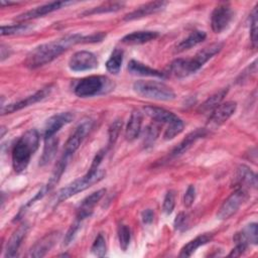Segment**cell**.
<instances>
[{"mask_svg": "<svg viewBox=\"0 0 258 258\" xmlns=\"http://www.w3.org/2000/svg\"><path fill=\"white\" fill-rule=\"evenodd\" d=\"M106 36L104 32H98L91 35H82L79 33L70 34L63 36L61 38L40 44L33 48L25 59V64L29 69H36L42 67L54 58H56L59 54L66 51L70 46H73L78 43H92L103 40Z\"/></svg>", "mask_w": 258, "mask_h": 258, "instance_id": "6da1fadb", "label": "cell"}, {"mask_svg": "<svg viewBox=\"0 0 258 258\" xmlns=\"http://www.w3.org/2000/svg\"><path fill=\"white\" fill-rule=\"evenodd\" d=\"M223 47L221 42L212 43L200 51L191 58H177L168 67V74L175 78H185L199 71L209 59L217 54Z\"/></svg>", "mask_w": 258, "mask_h": 258, "instance_id": "7a4b0ae2", "label": "cell"}, {"mask_svg": "<svg viewBox=\"0 0 258 258\" xmlns=\"http://www.w3.org/2000/svg\"><path fill=\"white\" fill-rule=\"evenodd\" d=\"M39 145V134L35 129L26 131L15 143L12 149V165L17 173L24 171L31 156Z\"/></svg>", "mask_w": 258, "mask_h": 258, "instance_id": "3957f363", "label": "cell"}, {"mask_svg": "<svg viewBox=\"0 0 258 258\" xmlns=\"http://www.w3.org/2000/svg\"><path fill=\"white\" fill-rule=\"evenodd\" d=\"M133 90L143 98L157 101H171L175 98L174 92L168 86L156 81H137L133 84Z\"/></svg>", "mask_w": 258, "mask_h": 258, "instance_id": "277c9868", "label": "cell"}, {"mask_svg": "<svg viewBox=\"0 0 258 258\" xmlns=\"http://www.w3.org/2000/svg\"><path fill=\"white\" fill-rule=\"evenodd\" d=\"M104 175H105V171L100 168L95 172H87L82 177L74 180L68 186L61 188L55 196L56 203H61L68 200L69 198L75 196L76 194L89 188L96 182H99L104 177Z\"/></svg>", "mask_w": 258, "mask_h": 258, "instance_id": "5b68a950", "label": "cell"}, {"mask_svg": "<svg viewBox=\"0 0 258 258\" xmlns=\"http://www.w3.org/2000/svg\"><path fill=\"white\" fill-rule=\"evenodd\" d=\"M106 89H110L109 79L103 76H90L79 80L74 87V92L78 97L88 98L105 93Z\"/></svg>", "mask_w": 258, "mask_h": 258, "instance_id": "8992f818", "label": "cell"}, {"mask_svg": "<svg viewBox=\"0 0 258 258\" xmlns=\"http://www.w3.org/2000/svg\"><path fill=\"white\" fill-rule=\"evenodd\" d=\"M247 198L246 190L244 188H237L228 199L223 203L221 208L217 213V218L219 220H227L232 217L245 202Z\"/></svg>", "mask_w": 258, "mask_h": 258, "instance_id": "52a82bcc", "label": "cell"}, {"mask_svg": "<svg viewBox=\"0 0 258 258\" xmlns=\"http://www.w3.org/2000/svg\"><path fill=\"white\" fill-rule=\"evenodd\" d=\"M92 125H93V122L89 119L84 120L82 123H80L78 125V127L76 128L74 133L69 137V139L67 140V142L64 144V148H63V152H62L63 155L71 158V156L80 147L81 143L83 142V140L85 139L87 134L90 132Z\"/></svg>", "mask_w": 258, "mask_h": 258, "instance_id": "ba28073f", "label": "cell"}, {"mask_svg": "<svg viewBox=\"0 0 258 258\" xmlns=\"http://www.w3.org/2000/svg\"><path fill=\"white\" fill-rule=\"evenodd\" d=\"M233 10L229 4L223 3L218 5L211 14V26L214 32L221 33L224 31L233 19Z\"/></svg>", "mask_w": 258, "mask_h": 258, "instance_id": "9c48e42d", "label": "cell"}, {"mask_svg": "<svg viewBox=\"0 0 258 258\" xmlns=\"http://www.w3.org/2000/svg\"><path fill=\"white\" fill-rule=\"evenodd\" d=\"M98 67L97 56L88 50H80L75 52L70 60L69 68L73 72H85L91 71Z\"/></svg>", "mask_w": 258, "mask_h": 258, "instance_id": "30bf717a", "label": "cell"}, {"mask_svg": "<svg viewBox=\"0 0 258 258\" xmlns=\"http://www.w3.org/2000/svg\"><path fill=\"white\" fill-rule=\"evenodd\" d=\"M70 4H73V2H71V1H55V2L46 3L44 5L38 6L36 8H33L31 10H28L26 12H23V13L19 14L16 17V19L20 20V21H26V20L38 18V17L44 16V15L50 13V12L58 10L62 7H66L67 5H70Z\"/></svg>", "mask_w": 258, "mask_h": 258, "instance_id": "8fae6325", "label": "cell"}, {"mask_svg": "<svg viewBox=\"0 0 258 258\" xmlns=\"http://www.w3.org/2000/svg\"><path fill=\"white\" fill-rule=\"evenodd\" d=\"M50 91H51V87L50 86L49 87H45V88L37 91L33 95L25 98L24 100H21V101H18V102L6 105L5 107L1 108V114L2 115L10 114V113H13L15 111L21 110V109H23L25 107H28L30 105H33V104L43 100L50 93Z\"/></svg>", "mask_w": 258, "mask_h": 258, "instance_id": "7c38bea8", "label": "cell"}, {"mask_svg": "<svg viewBox=\"0 0 258 258\" xmlns=\"http://www.w3.org/2000/svg\"><path fill=\"white\" fill-rule=\"evenodd\" d=\"M73 119H74V115L71 112L58 113L48 118L44 125V130H43L44 139L53 137L61 127L71 123Z\"/></svg>", "mask_w": 258, "mask_h": 258, "instance_id": "4fadbf2b", "label": "cell"}, {"mask_svg": "<svg viewBox=\"0 0 258 258\" xmlns=\"http://www.w3.org/2000/svg\"><path fill=\"white\" fill-rule=\"evenodd\" d=\"M237 104L233 101H228L226 103L220 104L212 113L209 119L210 127H219L224 124L236 111Z\"/></svg>", "mask_w": 258, "mask_h": 258, "instance_id": "5bb4252c", "label": "cell"}, {"mask_svg": "<svg viewBox=\"0 0 258 258\" xmlns=\"http://www.w3.org/2000/svg\"><path fill=\"white\" fill-rule=\"evenodd\" d=\"M59 237V234L57 232H52L49 234H46L44 237H42L40 240H38L29 250L28 256L33 258H39L46 255L47 252L50 251V249L54 246V244L57 242Z\"/></svg>", "mask_w": 258, "mask_h": 258, "instance_id": "9a60e30c", "label": "cell"}, {"mask_svg": "<svg viewBox=\"0 0 258 258\" xmlns=\"http://www.w3.org/2000/svg\"><path fill=\"white\" fill-rule=\"evenodd\" d=\"M105 192H106V189L102 188V189L94 191L90 196L86 197L82 201V203H81V205H80V207L78 209L77 217L76 218H78V219H80L82 221H84L85 219L89 218L92 215L95 206L102 199V197L105 195Z\"/></svg>", "mask_w": 258, "mask_h": 258, "instance_id": "2e32d148", "label": "cell"}, {"mask_svg": "<svg viewBox=\"0 0 258 258\" xmlns=\"http://www.w3.org/2000/svg\"><path fill=\"white\" fill-rule=\"evenodd\" d=\"M29 230V226L27 224H22L21 226L18 227V229L12 234V236L10 237V239L7 242L6 245V249H5V254L4 256L6 258H10V257H15L17 255L18 249L23 241V239L25 238L27 232Z\"/></svg>", "mask_w": 258, "mask_h": 258, "instance_id": "e0dca14e", "label": "cell"}, {"mask_svg": "<svg viewBox=\"0 0 258 258\" xmlns=\"http://www.w3.org/2000/svg\"><path fill=\"white\" fill-rule=\"evenodd\" d=\"M165 5H166V2H164V1L148 2L144 5H141L134 11L126 14L124 17V20L131 21V20H135V19H139V18L148 16V15H151V14L156 13V12L160 11L161 9H163Z\"/></svg>", "mask_w": 258, "mask_h": 258, "instance_id": "ac0fdd59", "label": "cell"}, {"mask_svg": "<svg viewBox=\"0 0 258 258\" xmlns=\"http://www.w3.org/2000/svg\"><path fill=\"white\" fill-rule=\"evenodd\" d=\"M207 135V129L205 128H199V129H196L195 131L190 132L189 134H187L185 136V138H183L180 143L172 150L171 152V156H178V155H181L182 153H184L185 151H187L191 145L197 141L199 140L200 138H203Z\"/></svg>", "mask_w": 258, "mask_h": 258, "instance_id": "d6986e66", "label": "cell"}, {"mask_svg": "<svg viewBox=\"0 0 258 258\" xmlns=\"http://www.w3.org/2000/svg\"><path fill=\"white\" fill-rule=\"evenodd\" d=\"M145 114L150 117L154 122L161 123V124H169L173 120L177 118L175 114L170 111H167L163 108L154 107V106H146L144 107Z\"/></svg>", "mask_w": 258, "mask_h": 258, "instance_id": "ffe728a7", "label": "cell"}, {"mask_svg": "<svg viewBox=\"0 0 258 258\" xmlns=\"http://www.w3.org/2000/svg\"><path fill=\"white\" fill-rule=\"evenodd\" d=\"M142 125V113L139 110H133L125 129V137L128 141L135 140L140 131Z\"/></svg>", "mask_w": 258, "mask_h": 258, "instance_id": "44dd1931", "label": "cell"}, {"mask_svg": "<svg viewBox=\"0 0 258 258\" xmlns=\"http://www.w3.org/2000/svg\"><path fill=\"white\" fill-rule=\"evenodd\" d=\"M157 31H151V30H143V31H134L132 33H129L125 35L121 41L125 44L129 45H137V44H143L148 41H151L158 37Z\"/></svg>", "mask_w": 258, "mask_h": 258, "instance_id": "7402d4cb", "label": "cell"}, {"mask_svg": "<svg viewBox=\"0 0 258 258\" xmlns=\"http://www.w3.org/2000/svg\"><path fill=\"white\" fill-rule=\"evenodd\" d=\"M257 236H258V231H257V224L256 223H251L247 225L245 228H243L240 232L236 233L234 236V242L236 244H243L248 246V244H257Z\"/></svg>", "mask_w": 258, "mask_h": 258, "instance_id": "603a6c76", "label": "cell"}, {"mask_svg": "<svg viewBox=\"0 0 258 258\" xmlns=\"http://www.w3.org/2000/svg\"><path fill=\"white\" fill-rule=\"evenodd\" d=\"M236 184L240 185L238 188H244V186H250L255 188L257 185L256 174L246 165H240L236 172Z\"/></svg>", "mask_w": 258, "mask_h": 258, "instance_id": "cb8c5ba5", "label": "cell"}, {"mask_svg": "<svg viewBox=\"0 0 258 258\" xmlns=\"http://www.w3.org/2000/svg\"><path fill=\"white\" fill-rule=\"evenodd\" d=\"M127 70L130 74L136 75V76H142V77H156V78H163L164 74L152 69L138 60L131 59L128 63Z\"/></svg>", "mask_w": 258, "mask_h": 258, "instance_id": "d4e9b609", "label": "cell"}, {"mask_svg": "<svg viewBox=\"0 0 258 258\" xmlns=\"http://www.w3.org/2000/svg\"><path fill=\"white\" fill-rule=\"evenodd\" d=\"M213 239V234L212 233H205L202 234L198 237H196L195 239L190 240L187 244H185L179 253L180 257H189L192 255V253L200 248L201 246L206 245L207 243H209L211 240Z\"/></svg>", "mask_w": 258, "mask_h": 258, "instance_id": "484cf974", "label": "cell"}, {"mask_svg": "<svg viewBox=\"0 0 258 258\" xmlns=\"http://www.w3.org/2000/svg\"><path fill=\"white\" fill-rule=\"evenodd\" d=\"M206 32L202 31V30H196L192 31L187 37H185L184 39H182L175 47V51L177 52H181L184 51L186 49L191 48L192 46H196L197 44L201 43L202 41H204L206 39Z\"/></svg>", "mask_w": 258, "mask_h": 258, "instance_id": "4316f807", "label": "cell"}, {"mask_svg": "<svg viewBox=\"0 0 258 258\" xmlns=\"http://www.w3.org/2000/svg\"><path fill=\"white\" fill-rule=\"evenodd\" d=\"M228 90L227 89H222L219 92L215 93L211 97H209L199 108V111L202 113H208L210 111H214L223 101L225 96L227 95Z\"/></svg>", "mask_w": 258, "mask_h": 258, "instance_id": "83f0119b", "label": "cell"}, {"mask_svg": "<svg viewBox=\"0 0 258 258\" xmlns=\"http://www.w3.org/2000/svg\"><path fill=\"white\" fill-rule=\"evenodd\" d=\"M57 139L53 136L47 139H44V147L42 155L40 157V165H45L54 157L57 149Z\"/></svg>", "mask_w": 258, "mask_h": 258, "instance_id": "f1b7e54d", "label": "cell"}, {"mask_svg": "<svg viewBox=\"0 0 258 258\" xmlns=\"http://www.w3.org/2000/svg\"><path fill=\"white\" fill-rule=\"evenodd\" d=\"M122 61H123V50L120 48H115L106 62L107 71L113 75H117L121 70Z\"/></svg>", "mask_w": 258, "mask_h": 258, "instance_id": "f546056e", "label": "cell"}, {"mask_svg": "<svg viewBox=\"0 0 258 258\" xmlns=\"http://www.w3.org/2000/svg\"><path fill=\"white\" fill-rule=\"evenodd\" d=\"M124 6L123 2H107L105 4H102L98 7H94L91 10H87L83 13V15H92V14H98V13H107V12H115Z\"/></svg>", "mask_w": 258, "mask_h": 258, "instance_id": "4dcf8cb0", "label": "cell"}, {"mask_svg": "<svg viewBox=\"0 0 258 258\" xmlns=\"http://www.w3.org/2000/svg\"><path fill=\"white\" fill-rule=\"evenodd\" d=\"M183 127H184V124H183L182 120L177 117L175 120H173L172 122L167 124V128L164 131L163 138L165 140L173 139L175 136H177L178 134H180L182 132Z\"/></svg>", "mask_w": 258, "mask_h": 258, "instance_id": "1f68e13d", "label": "cell"}, {"mask_svg": "<svg viewBox=\"0 0 258 258\" xmlns=\"http://www.w3.org/2000/svg\"><path fill=\"white\" fill-rule=\"evenodd\" d=\"M159 131H160V127L158 126V123H156V122L147 126L145 133H144V140H143V145L145 148L150 147L154 144L155 140L157 139V137L159 135Z\"/></svg>", "mask_w": 258, "mask_h": 258, "instance_id": "d6a6232c", "label": "cell"}, {"mask_svg": "<svg viewBox=\"0 0 258 258\" xmlns=\"http://www.w3.org/2000/svg\"><path fill=\"white\" fill-rule=\"evenodd\" d=\"M30 26L28 24H12V25H2L1 26V35H15L28 32Z\"/></svg>", "mask_w": 258, "mask_h": 258, "instance_id": "836d02e7", "label": "cell"}, {"mask_svg": "<svg viewBox=\"0 0 258 258\" xmlns=\"http://www.w3.org/2000/svg\"><path fill=\"white\" fill-rule=\"evenodd\" d=\"M118 239L119 244L122 250H127L130 240H131V231L130 228L126 225H120L118 228Z\"/></svg>", "mask_w": 258, "mask_h": 258, "instance_id": "e575fe53", "label": "cell"}, {"mask_svg": "<svg viewBox=\"0 0 258 258\" xmlns=\"http://www.w3.org/2000/svg\"><path fill=\"white\" fill-rule=\"evenodd\" d=\"M91 251L94 255L98 256V257H104L106 254V240L103 236L102 233L98 234V236L96 237L92 247H91Z\"/></svg>", "mask_w": 258, "mask_h": 258, "instance_id": "d590c367", "label": "cell"}, {"mask_svg": "<svg viewBox=\"0 0 258 258\" xmlns=\"http://www.w3.org/2000/svg\"><path fill=\"white\" fill-rule=\"evenodd\" d=\"M82 223H83L82 220L76 218L75 222L71 225V227L69 228V230H68V232H67V234H66V236H64V239H63V244H64L66 246L70 245V244L74 241V239H75L77 233L79 232V230H80V228H81Z\"/></svg>", "mask_w": 258, "mask_h": 258, "instance_id": "8d00e7d4", "label": "cell"}, {"mask_svg": "<svg viewBox=\"0 0 258 258\" xmlns=\"http://www.w3.org/2000/svg\"><path fill=\"white\" fill-rule=\"evenodd\" d=\"M257 7L253 8V11L251 13V19H250V38L253 47L257 46V39H258V33H257Z\"/></svg>", "mask_w": 258, "mask_h": 258, "instance_id": "74e56055", "label": "cell"}, {"mask_svg": "<svg viewBox=\"0 0 258 258\" xmlns=\"http://www.w3.org/2000/svg\"><path fill=\"white\" fill-rule=\"evenodd\" d=\"M121 127H122V121L120 119H117V120L113 121V123L109 127V131H108V135H109L108 145H109V147H111L116 142V140L119 136Z\"/></svg>", "mask_w": 258, "mask_h": 258, "instance_id": "f35d334b", "label": "cell"}, {"mask_svg": "<svg viewBox=\"0 0 258 258\" xmlns=\"http://www.w3.org/2000/svg\"><path fill=\"white\" fill-rule=\"evenodd\" d=\"M175 205V199H174V192L172 190H168L164 197L162 210L166 215H169L172 213Z\"/></svg>", "mask_w": 258, "mask_h": 258, "instance_id": "ab89813d", "label": "cell"}, {"mask_svg": "<svg viewBox=\"0 0 258 258\" xmlns=\"http://www.w3.org/2000/svg\"><path fill=\"white\" fill-rule=\"evenodd\" d=\"M195 199H196V188L194 185H188L186 191L184 192V196H183V205L186 207V208H189L191 207V205L194 204L195 202Z\"/></svg>", "mask_w": 258, "mask_h": 258, "instance_id": "60d3db41", "label": "cell"}, {"mask_svg": "<svg viewBox=\"0 0 258 258\" xmlns=\"http://www.w3.org/2000/svg\"><path fill=\"white\" fill-rule=\"evenodd\" d=\"M185 224H186V215L181 212L176 216V218L174 220V223H173V226H174L175 229L180 230L185 226Z\"/></svg>", "mask_w": 258, "mask_h": 258, "instance_id": "b9f144b4", "label": "cell"}, {"mask_svg": "<svg viewBox=\"0 0 258 258\" xmlns=\"http://www.w3.org/2000/svg\"><path fill=\"white\" fill-rule=\"evenodd\" d=\"M141 218H142V222H143L144 224H150V223L153 221L154 213H153L152 210L147 209V210H145V211L142 212Z\"/></svg>", "mask_w": 258, "mask_h": 258, "instance_id": "7bdbcfd3", "label": "cell"}, {"mask_svg": "<svg viewBox=\"0 0 258 258\" xmlns=\"http://www.w3.org/2000/svg\"><path fill=\"white\" fill-rule=\"evenodd\" d=\"M246 248H247L246 245H243V244H236V247L230 252L229 256H234V257L240 256V255H242V254L244 253V251L246 250Z\"/></svg>", "mask_w": 258, "mask_h": 258, "instance_id": "ee69618b", "label": "cell"}, {"mask_svg": "<svg viewBox=\"0 0 258 258\" xmlns=\"http://www.w3.org/2000/svg\"><path fill=\"white\" fill-rule=\"evenodd\" d=\"M1 137H3L4 136V133H5V128L4 127H2V129H1Z\"/></svg>", "mask_w": 258, "mask_h": 258, "instance_id": "f6af8a7d", "label": "cell"}]
</instances>
